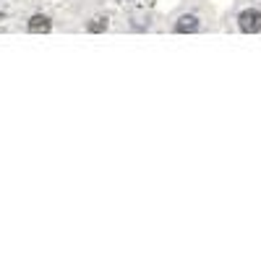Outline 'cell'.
Wrapping results in <instances>:
<instances>
[{
  "label": "cell",
  "mask_w": 261,
  "mask_h": 261,
  "mask_svg": "<svg viewBox=\"0 0 261 261\" xmlns=\"http://www.w3.org/2000/svg\"><path fill=\"white\" fill-rule=\"evenodd\" d=\"M238 27H241L243 34H256V32H261V13H258L256 8L243 11L241 16H238Z\"/></svg>",
  "instance_id": "obj_1"
},
{
  "label": "cell",
  "mask_w": 261,
  "mask_h": 261,
  "mask_svg": "<svg viewBox=\"0 0 261 261\" xmlns=\"http://www.w3.org/2000/svg\"><path fill=\"white\" fill-rule=\"evenodd\" d=\"M50 18L47 16H32V21H29V32L32 34H47L50 32Z\"/></svg>",
  "instance_id": "obj_2"
},
{
  "label": "cell",
  "mask_w": 261,
  "mask_h": 261,
  "mask_svg": "<svg viewBox=\"0 0 261 261\" xmlns=\"http://www.w3.org/2000/svg\"><path fill=\"white\" fill-rule=\"evenodd\" d=\"M196 29H199V18H196V16H183L178 24H175V32L178 34H191Z\"/></svg>",
  "instance_id": "obj_3"
},
{
  "label": "cell",
  "mask_w": 261,
  "mask_h": 261,
  "mask_svg": "<svg viewBox=\"0 0 261 261\" xmlns=\"http://www.w3.org/2000/svg\"><path fill=\"white\" fill-rule=\"evenodd\" d=\"M89 29H92V32H99V29H105V24H102V18H97V24H92Z\"/></svg>",
  "instance_id": "obj_4"
}]
</instances>
